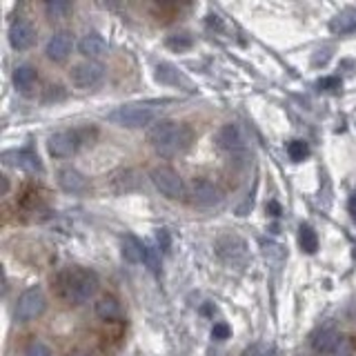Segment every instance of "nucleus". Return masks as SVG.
Listing matches in <instances>:
<instances>
[{"label":"nucleus","instance_id":"nucleus-1","mask_svg":"<svg viewBox=\"0 0 356 356\" xmlns=\"http://www.w3.org/2000/svg\"><path fill=\"white\" fill-rule=\"evenodd\" d=\"M194 140V131L187 122L178 120H159L147 131L149 147L163 156V159H172V156L183 154Z\"/></svg>","mask_w":356,"mask_h":356},{"label":"nucleus","instance_id":"nucleus-2","mask_svg":"<svg viewBox=\"0 0 356 356\" xmlns=\"http://www.w3.org/2000/svg\"><path fill=\"white\" fill-rule=\"evenodd\" d=\"M56 285H58V294L65 303L83 305L96 296L98 276L92 270H85V267H67L65 272H60Z\"/></svg>","mask_w":356,"mask_h":356},{"label":"nucleus","instance_id":"nucleus-3","mask_svg":"<svg viewBox=\"0 0 356 356\" xmlns=\"http://www.w3.org/2000/svg\"><path fill=\"white\" fill-rule=\"evenodd\" d=\"M161 109L149 103H131V105H120L114 111H109L107 120H111L118 127H127V129H140L147 125H156V118H159Z\"/></svg>","mask_w":356,"mask_h":356},{"label":"nucleus","instance_id":"nucleus-4","mask_svg":"<svg viewBox=\"0 0 356 356\" xmlns=\"http://www.w3.org/2000/svg\"><path fill=\"white\" fill-rule=\"evenodd\" d=\"M149 178H152L154 187L170 200H178V198L187 196L185 181L181 178V174H178L170 165H156L154 170L149 172Z\"/></svg>","mask_w":356,"mask_h":356},{"label":"nucleus","instance_id":"nucleus-5","mask_svg":"<svg viewBox=\"0 0 356 356\" xmlns=\"http://www.w3.org/2000/svg\"><path fill=\"white\" fill-rule=\"evenodd\" d=\"M85 143H87V129H65L49 136L47 149L54 159H70Z\"/></svg>","mask_w":356,"mask_h":356},{"label":"nucleus","instance_id":"nucleus-6","mask_svg":"<svg viewBox=\"0 0 356 356\" xmlns=\"http://www.w3.org/2000/svg\"><path fill=\"white\" fill-rule=\"evenodd\" d=\"M214 143L222 152H243L250 147V136L238 122H225V125L216 129Z\"/></svg>","mask_w":356,"mask_h":356},{"label":"nucleus","instance_id":"nucleus-7","mask_svg":"<svg viewBox=\"0 0 356 356\" xmlns=\"http://www.w3.org/2000/svg\"><path fill=\"white\" fill-rule=\"evenodd\" d=\"M44 307H47V300H44V294L40 287H29L20 294L18 303H16V321L18 323H29L36 321Z\"/></svg>","mask_w":356,"mask_h":356},{"label":"nucleus","instance_id":"nucleus-8","mask_svg":"<svg viewBox=\"0 0 356 356\" xmlns=\"http://www.w3.org/2000/svg\"><path fill=\"white\" fill-rule=\"evenodd\" d=\"M105 78V67L96 60L78 63L70 70V83L76 89H94L103 83Z\"/></svg>","mask_w":356,"mask_h":356},{"label":"nucleus","instance_id":"nucleus-9","mask_svg":"<svg viewBox=\"0 0 356 356\" xmlns=\"http://www.w3.org/2000/svg\"><path fill=\"white\" fill-rule=\"evenodd\" d=\"M187 196L198 207H211L220 203L222 192L211 181H207V178H194V181L187 185Z\"/></svg>","mask_w":356,"mask_h":356},{"label":"nucleus","instance_id":"nucleus-10","mask_svg":"<svg viewBox=\"0 0 356 356\" xmlns=\"http://www.w3.org/2000/svg\"><path fill=\"white\" fill-rule=\"evenodd\" d=\"M216 254L225 263L238 265L245 261V256H248V245H245V241L236 236V234H225V236H220L216 241Z\"/></svg>","mask_w":356,"mask_h":356},{"label":"nucleus","instance_id":"nucleus-11","mask_svg":"<svg viewBox=\"0 0 356 356\" xmlns=\"http://www.w3.org/2000/svg\"><path fill=\"white\" fill-rule=\"evenodd\" d=\"M7 38H9V44H11V47H14V49L25 51V49H29V47H31L33 40H36V29H33V25H31L29 20L18 18V20L11 22Z\"/></svg>","mask_w":356,"mask_h":356},{"label":"nucleus","instance_id":"nucleus-12","mask_svg":"<svg viewBox=\"0 0 356 356\" xmlns=\"http://www.w3.org/2000/svg\"><path fill=\"white\" fill-rule=\"evenodd\" d=\"M56 181H58V187L67 194H85L89 189L87 178L78 170H74V167H63V170H58Z\"/></svg>","mask_w":356,"mask_h":356},{"label":"nucleus","instance_id":"nucleus-13","mask_svg":"<svg viewBox=\"0 0 356 356\" xmlns=\"http://www.w3.org/2000/svg\"><path fill=\"white\" fill-rule=\"evenodd\" d=\"M74 49V38L70 31H58L54 33V36L49 38L47 47H44V54H47V58L54 60V63H63L67 56L72 54Z\"/></svg>","mask_w":356,"mask_h":356},{"label":"nucleus","instance_id":"nucleus-14","mask_svg":"<svg viewBox=\"0 0 356 356\" xmlns=\"http://www.w3.org/2000/svg\"><path fill=\"white\" fill-rule=\"evenodd\" d=\"M5 163L7 165H16L20 167V170H25L29 174H40L42 172V163L38 159V154L36 152H31V149H16V152H5Z\"/></svg>","mask_w":356,"mask_h":356},{"label":"nucleus","instance_id":"nucleus-15","mask_svg":"<svg viewBox=\"0 0 356 356\" xmlns=\"http://www.w3.org/2000/svg\"><path fill=\"white\" fill-rule=\"evenodd\" d=\"M78 51H81L83 56H87L89 60H96V58H100V56L107 51V42L96 31L85 33V36L78 40Z\"/></svg>","mask_w":356,"mask_h":356},{"label":"nucleus","instance_id":"nucleus-16","mask_svg":"<svg viewBox=\"0 0 356 356\" xmlns=\"http://www.w3.org/2000/svg\"><path fill=\"white\" fill-rule=\"evenodd\" d=\"M341 339L343 337L337 330L325 327V330H321L314 339H312V350H314L316 354H334L339 348Z\"/></svg>","mask_w":356,"mask_h":356},{"label":"nucleus","instance_id":"nucleus-17","mask_svg":"<svg viewBox=\"0 0 356 356\" xmlns=\"http://www.w3.org/2000/svg\"><path fill=\"white\" fill-rule=\"evenodd\" d=\"M94 312H96V316L100 321H118L120 314H122V309H120V303H118V298L116 296H100L96 303H94Z\"/></svg>","mask_w":356,"mask_h":356},{"label":"nucleus","instance_id":"nucleus-18","mask_svg":"<svg viewBox=\"0 0 356 356\" xmlns=\"http://www.w3.org/2000/svg\"><path fill=\"white\" fill-rule=\"evenodd\" d=\"M38 81V72L36 67L31 65H20L14 70V87L18 89V92L22 94H29V89L36 85Z\"/></svg>","mask_w":356,"mask_h":356},{"label":"nucleus","instance_id":"nucleus-19","mask_svg":"<svg viewBox=\"0 0 356 356\" xmlns=\"http://www.w3.org/2000/svg\"><path fill=\"white\" fill-rule=\"evenodd\" d=\"M122 256L129 263H145V256H147V245H143L136 236L127 234L122 238Z\"/></svg>","mask_w":356,"mask_h":356},{"label":"nucleus","instance_id":"nucleus-20","mask_svg":"<svg viewBox=\"0 0 356 356\" xmlns=\"http://www.w3.org/2000/svg\"><path fill=\"white\" fill-rule=\"evenodd\" d=\"M330 29L334 33H350L356 29V11L348 9V11H341V14H337L332 18L330 22Z\"/></svg>","mask_w":356,"mask_h":356},{"label":"nucleus","instance_id":"nucleus-21","mask_svg":"<svg viewBox=\"0 0 356 356\" xmlns=\"http://www.w3.org/2000/svg\"><path fill=\"white\" fill-rule=\"evenodd\" d=\"M298 245H300V250L307 252V254H314L318 250V236H316V232L312 229L309 225H300V229H298Z\"/></svg>","mask_w":356,"mask_h":356},{"label":"nucleus","instance_id":"nucleus-22","mask_svg":"<svg viewBox=\"0 0 356 356\" xmlns=\"http://www.w3.org/2000/svg\"><path fill=\"white\" fill-rule=\"evenodd\" d=\"M44 11L51 20H60L72 11V5L65 3V0H49V3H44Z\"/></svg>","mask_w":356,"mask_h":356},{"label":"nucleus","instance_id":"nucleus-23","mask_svg":"<svg viewBox=\"0 0 356 356\" xmlns=\"http://www.w3.org/2000/svg\"><path fill=\"white\" fill-rule=\"evenodd\" d=\"M287 154L294 163H300L309 156V145L305 140H292L287 145Z\"/></svg>","mask_w":356,"mask_h":356},{"label":"nucleus","instance_id":"nucleus-24","mask_svg":"<svg viewBox=\"0 0 356 356\" xmlns=\"http://www.w3.org/2000/svg\"><path fill=\"white\" fill-rule=\"evenodd\" d=\"M25 356H54V352L49 350V345H44L40 341H33L25 350Z\"/></svg>","mask_w":356,"mask_h":356},{"label":"nucleus","instance_id":"nucleus-25","mask_svg":"<svg viewBox=\"0 0 356 356\" xmlns=\"http://www.w3.org/2000/svg\"><path fill=\"white\" fill-rule=\"evenodd\" d=\"M354 350H356V341L352 337H343L337 352H334V356H352Z\"/></svg>","mask_w":356,"mask_h":356},{"label":"nucleus","instance_id":"nucleus-26","mask_svg":"<svg viewBox=\"0 0 356 356\" xmlns=\"http://www.w3.org/2000/svg\"><path fill=\"white\" fill-rule=\"evenodd\" d=\"M165 42H167V47H172V49H187V47H192V38H183V36H170Z\"/></svg>","mask_w":356,"mask_h":356},{"label":"nucleus","instance_id":"nucleus-27","mask_svg":"<svg viewBox=\"0 0 356 356\" xmlns=\"http://www.w3.org/2000/svg\"><path fill=\"white\" fill-rule=\"evenodd\" d=\"M229 334H232V330H229L227 323H216V325L211 327V337H214L216 341H225V339H229Z\"/></svg>","mask_w":356,"mask_h":356},{"label":"nucleus","instance_id":"nucleus-28","mask_svg":"<svg viewBox=\"0 0 356 356\" xmlns=\"http://www.w3.org/2000/svg\"><path fill=\"white\" fill-rule=\"evenodd\" d=\"M145 265L149 267V270L154 274H159V267H161V259H159V254H156L154 250L147 248V256H145Z\"/></svg>","mask_w":356,"mask_h":356},{"label":"nucleus","instance_id":"nucleus-29","mask_svg":"<svg viewBox=\"0 0 356 356\" xmlns=\"http://www.w3.org/2000/svg\"><path fill=\"white\" fill-rule=\"evenodd\" d=\"M316 85H318V89H339L341 78H321Z\"/></svg>","mask_w":356,"mask_h":356},{"label":"nucleus","instance_id":"nucleus-30","mask_svg":"<svg viewBox=\"0 0 356 356\" xmlns=\"http://www.w3.org/2000/svg\"><path fill=\"white\" fill-rule=\"evenodd\" d=\"M156 238H159V245H161V250H163V252L170 250V234H167V229H159V234H156Z\"/></svg>","mask_w":356,"mask_h":356},{"label":"nucleus","instance_id":"nucleus-31","mask_svg":"<svg viewBox=\"0 0 356 356\" xmlns=\"http://www.w3.org/2000/svg\"><path fill=\"white\" fill-rule=\"evenodd\" d=\"M76 356H87V354H76Z\"/></svg>","mask_w":356,"mask_h":356}]
</instances>
